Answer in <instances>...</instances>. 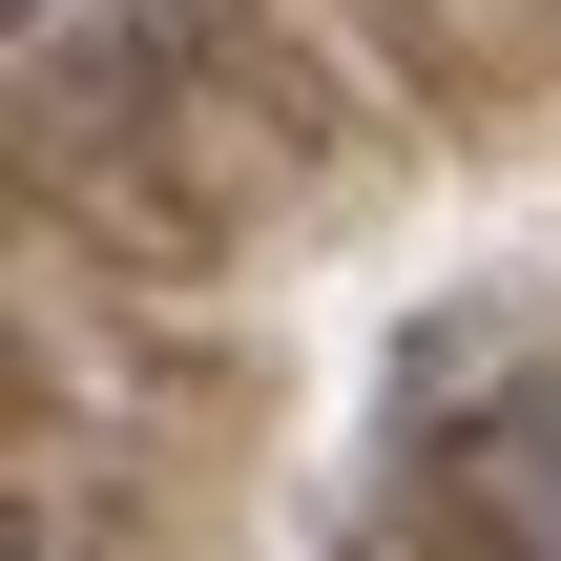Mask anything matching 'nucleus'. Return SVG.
<instances>
[{
	"label": "nucleus",
	"mask_w": 561,
	"mask_h": 561,
	"mask_svg": "<svg viewBox=\"0 0 561 561\" xmlns=\"http://www.w3.org/2000/svg\"><path fill=\"white\" fill-rule=\"evenodd\" d=\"M520 479H541V520H561V437H541V458H520Z\"/></svg>",
	"instance_id": "nucleus-1"
}]
</instances>
